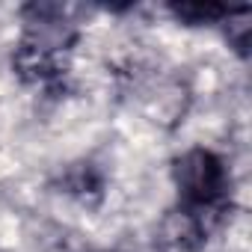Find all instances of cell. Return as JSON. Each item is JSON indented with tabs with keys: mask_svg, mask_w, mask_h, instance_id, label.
I'll use <instances>...</instances> for the list:
<instances>
[{
	"mask_svg": "<svg viewBox=\"0 0 252 252\" xmlns=\"http://www.w3.org/2000/svg\"><path fill=\"white\" fill-rule=\"evenodd\" d=\"M172 15L178 21H184V24L202 27V24H220V21L231 18L234 12L225 9V6H217V3H175Z\"/></svg>",
	"mask_w": 252,
	"mask_h": 252,
	"instance_id": "7a4b0ae2",
	"label": "cell"
},
{
	"mask_svg": "<svg viewBox=\"0 0 252 252\" xmlns=\"http://www.w3.org/2000/svg\"><path fill=\"white\" fill-rule=\"evenodd\" d=\"M172 181L184 211L196 217L217 214L228 199V169L211 149H190L172 166Z\"/></svg>",
	"mask_w": 252,
	"mask_h": 252,
	"instance_id": "6da1fadb",
	"label": "cell"
}]
</instances>
